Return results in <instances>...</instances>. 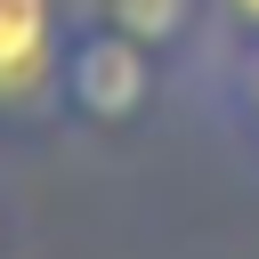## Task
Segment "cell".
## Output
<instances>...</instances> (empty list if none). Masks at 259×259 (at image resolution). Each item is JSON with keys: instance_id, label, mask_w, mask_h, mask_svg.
Returning <instances> with one entry per match:
<instances>
[{"instance_id": "1", "label": "cell", "mask_w": 259, "mask_h": 259, "mask_svg": "<svg viewBox=\"0 0 259 259\" xmlns=\"http://www.w3.org/2000/svg\"><path fill=\"white\" fill-rule=\"evenodd\" d=\"M170 105H186L178 65H162L146 40L113 32V24H97V16H73L65 65H57V113H65L73 138L121 146V138H146Z\"/></svg>"}, {"instance_id": "2", "label": "cell", "mask_w": 259, "mask_h": 259, "mask_svg": "<svg viewBox=\"0 0 259 259\" xmlns=\"http://www.w3.org/2000/svg\"><path fill=\"white\" fill-rule=\"evenodd\" d=\"M73 0H0V146L57 138V65H65Z\"/></svg>"}, {"instance_id": "3", "label": "cell", "mask_w": 259, "mask_h": 259, "mask_svg": "<svg viewBox=\"0 0 259 259\" xmlns=\"http://www.w3.org/2000/svg\"><path fill=\"white\" fill-rule=\"evenodd\" d=\"M186 113L235 154L243 178H259V40H219L186 73Z\"/></svg>"}, {"instance_id": "4", "label": "cell", "mask_w": 259, "mask_h": 259, "mask_svg": "<svg viewBox=\"0 0 259 259\" xmlns=\"http://www.w3.org/2000/svg\"><path fill=\"white\" fill-rule=\"evenodd\" d=\"M73 16H97V24L146 40L162 65H178V81L210 49V0H73Z\"/></svg>"}, {"instance_id": "5", "label": "cell", "mask_w": 259, "mask_h": 259, "mask_svg": "<svg viewBox=\"0 0 259 259\" xmlns=\"http://www.w3.org/2000/svg\"><path fill=\"white\" fill-rule=\"evenodd\" d=\"M219 40H259V0H210V49Z\"/></svg>"}, {"instance_id": "6", "label": "cell", "mask_w": 259, "mask_h": 259, "mask_svg": "<svg viewBox=\"0 0 259 259\" xmlns=\"http://www.w3.org/2000/svg\"><path fill=\"white\" fill-rule=\"evenodd\" d=\"M8 243H16V210H8V194H0V259H8Z\"/></svg>"}]
</instances>
